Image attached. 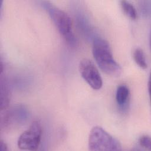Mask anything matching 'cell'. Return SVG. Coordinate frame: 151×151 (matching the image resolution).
I'll use <instances>...</instances> for the list:
<instances>
[{
	"mask_svg": "<svg viewBox=\"0 0 151 151\" xmlns=\"http://www.w3.org/2000/svg\"><path fill=\"white\" fill-rule=\"evenodd\" d=\"M92 52L96 63L103 72L114 77L121 74L122 67L113 58L110 45L106 40L96 38L93 41Z\"/></svg>",
	"mask_w": 151,
	"mask_h": 151,
	"instance_id": "cell-1",
	"label": "cell"
},
{
	"mask_svg": "<svg viewBox=\"0 0 151 151\" xmlns=\"http://www.w3.org/2000/svg\"><path fill=\"white\" fill-rule=\"evenodd\" d=\"M1 78V110H3L6 109L8 106V104L10 100V92L6 82L4 81L2 77Z\"/></svg>",
	"mask_w": 151,
	"mask_h": 151,
	"instance_id": "cell-8",
	"label": "cell"
},
{
	"mask_svg": "<svg viewBox=\"0 0 151 151\" xmlns=\"http://www.w3.org/2000/svg\"><path fill=\"white\" fill-rule=\"evenodd\" d=\"M24 113L23 108L19 107L6 110L1 116V127H7L14 123L19 122L24 119Z\"/></svg>",
	"mask_w": 151,
	"mask_h": 151,
	"instance_id": "cell-6",
	"label": "cell"
},
{
	"mask_svg": "<svg viewBox=\"0 0 151 151\" xmlns=\"http://www.w3.org/2000/svg\"><path fill=\"white\" fill-rule=\"evenodd\" d=\"M79 71L83 78L94 90H99L103 85L101 75L91 60L83 58L79 63Z\"/></svg>",
	"mask_w": 151,
	"mask_h": 151,
	"instance_id": "cell-5",
	"label": "cell"
},
{
	"mask_svg": "<svg viewBox=\"0 0 151 151\" xmlns=\"http://www.w3.org/2000/svg\"><path fill=\"white\" fill-rule=\"evenodd\" d=\"M42 5L65 41L70 46H76L77 39L73 32L72 21L69 15L50 2L44 1Z\"/></svg>",
	"mask_w": 151,
	"mask_h": 151,
	"instance_id": "cell-2",
	"label": "cell"
},
{
	"mask_svg": "<svg viewBox=\"0 0 151 151\" xmlns=\"http://www.w3.org/2000/svg\"><path fill=\"white\" fill-rule=\"evenodd\" d=\"M138 142L139 145L145 148L146 149L150 150L151 148V139L147 135H143L139 138Z\"/></svg>",
	"mask_w": 151,
	"mask_h": 151,
	"instance_id": "cell-11",
	"label": "cell"
},
{
	"mask_svg": "<svg viewBox=\"0 0 151 151\" xmlns=\"http://www.w3.org/2000/svg\"><path fill=\"white\" fill-rule=\"evenodd\" d=\"M130 98V90L124 84L119 86L116 90V100L117 104L122 109L125 108L129 103Z\"/></svg>",
	"mask_w": 151,
	"mask_h": 151,
	"instance_id": "cell-7",
	"label": "cell"
},
{
	"mask_svg": "<svg viewBox=\"0 0 151 151\" xmlns=\"http://www.w3.org/2000/svg\"><path fill=\"white\" fill-rule=\"evenodd\" d=\"M0 150L1 151H5V150H8V147L6 144V143L3 141L2 140H1L0 142Z\"/></svg>",
	"mask_w": 151,
	"mask_h": 151,
	"instance_id": "cell-12",
	"label": "cell"
},
{
	"mask_svg": "<svg viewBox=\"0 0 151 151\" xmlns=\"http://www.w3.org/2000/svg\"><path fill=\"white\" fill-rule=\"evenodd\" d=\"M133 57L135 63L141 68L146 69L147 67L146 57L143 51L140 48H136L133 52Z\"/></svg>",
	"mask_w": 151,
	"mask_h": 151,
	"instance_id": "cell-10",
	"label": "cell"
},
{
	"mask_svg": "<svg viewBox=\"0 0 151 151\" xmlns=\"http://www.w3.org/2000/svg\"><path fill=\"white\" fill-rule=\"evenodd\" d=\"M42 126L39 120H34L29 127L19 137L18 147L21 150H36L40 144L42 136Z\"/></svg>",
	"mask_w": 151,
	"mask_h": 151,
	"instance_id": "cell-4",
	"label": "cell"
},
{
	"mask_svg": "<svg viewBox=\"0 0 151 151\" xmlns=\"http://www.w3.org/2000/svg\"><path fill=\"white\" fill-rule=\"evenodd\" d=\"M120 6L124 13L130 19H136L137 15L135 7L130 2L127 1H121Z\"/></svg>",
	"mask_w": 151,
	"mask_h": 151,
	"instance_id": "cell-9",
	"label": "cell"
},
{
	"mask_svg": "<svg viewBox=\"0 0 151 151\" xmlns=\"http://www.w3.org/2000/svg\"><path fill=\"white\" fill-rule=\"evenodd\" d=\"M88 149L91 151L121 150L119 141L100 126H94L91 130L88 141Z\"/></svg>",
	"mask_w": 151,
	"mask_h": 151,
	"instance_id": "cell-3",
	"label": "cell"
}]
</instances>
